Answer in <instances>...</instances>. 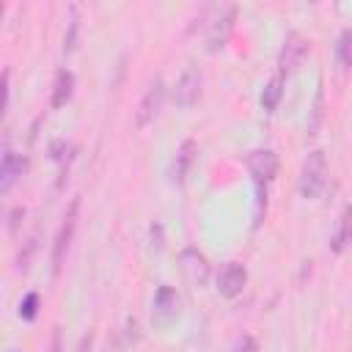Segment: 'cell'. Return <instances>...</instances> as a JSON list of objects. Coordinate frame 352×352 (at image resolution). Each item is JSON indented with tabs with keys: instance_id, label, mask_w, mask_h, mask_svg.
<instances>
[{
	"instance_id": "6da1fadb",
	"label": "cell",
	"mask_w": 352,
	"mask_h": 352,
	"mask_svg": "<svg viewBox=\"0 0 352 352\" xmlns=\"http://www.w3.org/2000/svg\"><path fill=\"white\" fill-rule=\"evenodd\" d=\"M327 184V157L324 151H311L300 170V195L316 198Z\"/></svg>"
},
{
	"instance_id": "7a4b0ae2",
	"label": "cell",
	"mask_w": 352,
	"mask_h": 352,
	"mask_svg": "<svg viewBox=\"0 0 352 352\" xmlns=\"http://www.w3.org/2000/svg\"><path fill=\"white\" fill-rule=\"evenodd\" d=\"M77 212H80V198H72L66 214H63V223L58 228V236H55V248H52V272L58 275L60 267H63V258L69 253V245H72V236H74V228H77Z\"/></svg>"
},
{
	"instance_id": "3957f363",
	"label": "cell",
	"mask_w": 352,
	"mask_h": 352,
	"mask_svg": "<svg viewBox=\"0 0 352 352\" xmlns=\"http://www.w3.org/2000/svg\"><path fill=\"white\" fill-rule=\"evenodd\" d=\"M234 6H217L206 22V50L209 52H217L226 41H228V33L234 28Z\"/></svg>"
},
{
	"instance_id": "277c9868",
	"label": "cell",
	"mask_w": 352,
	"mask_h": 352,
	"mask_svg": "<svg viewBox=\"0 0 352 352\" xmlns=\"http://www.w3.org/2000/svg\"><path fill=\"white\" fill-rule=\"evenodd\" d=\"M179 305L182 302H179L176 289L173 286H160L157 294H154V302H151V322L157 327H170L182 314Z\"/></svg>"
},
{
	"instance_id": "5b68a950",
	"label": "cell",
	"mask_w": 352,
	"mask_h": 352,
	"mask_svg": "<svg viewBox=\"0 0 352 352\" xmlns=\"http://www.w3.org/2000/svg\"><path fill=\"white\" fill-rule=\"evenodd\" d=\"M198 96H201V72H198V66L187 63L173 85V102L179 107H192L198 102Z\"/></svg>"
},
{
	"instance_id": "8992f818",
	"label": "cell",
	"mask_w": 352,
	"mask_h": 352,
	"mask_svg": "<svg viewBox=\"0 0 352 352\" xmlns=\"http://www.w3.org/2000/svg\"><path fill=\"white\" fill-rule=\"evenodd\" d=\"M245 162H248V170H250V176H253L256 187H261V184L272 182V179H275V173H278V154H275V151H270V148L250 151Z\"/></svg>"
},
{
	"instance_id": "52a82bcc",
	"label": "cell",
	"mask_w": 352,
	"mask_h": 352,
	"mask_svg": "<svg viewBox=\"0 0 352 352\" xmlns=\"http://www.w3.org/2000/svg\"><path fill=\"white\" fill-rule=\"evenodd\" d=\"M162 99H165V88H162V80L160 77H154V82L146 88V94H143V99H140V104H138V116H135V124L143 129V126H148L157 116H160V107H162Z\"/></svg>"
},
{
	"instance_id": "ba28073f",
	"label": "cell",
	"mask_w": 352,
	"mask_h": 352,
	"mask_svg": "<svg viewBox=\"0 0 352 352\" xmlns=\"http://www.w3.org/2000/svg\"><path fill=\"white\" fill-rule=\"evenodd\" d=\"M245 280H248V270H245L239 261H228V264H223L220 272H217V292L231 300V297L242 294Z\"/></svg>"
},
{
	"instance_id": "9c48e42d",
	"label": "cell",
	"mask_w": 352,
	"mask_h": 352,
	"mask_svg": "<svg viewBox=\"0 0 352 352\" xmlns=\"http://www.w3.org/2000/svg\"><path fill=\"white\" fill-rule=\"evenodd\" d=\"M308 55V41L300 33H289L280 50V74H292Z\"/></svg>"
},
{
	"instance_id": "30bf717a",
	"label": "cell",
	"mask_w": 352,
	"mask_h": 352,
	"mask_svg": "<svg viewBox=\"0 0 352 352\" xmlns=\"http://www.w3.org/2000/svg\"><path fill=\"white\" fill-rule=\"evenodd\" d=\"M182 272L192 286H204L209 278V264H206L204 253H198L195 248L182 250Z\"/></svg>"
},
{
	"instance_id": "8fae6325",
	"label": "cell",
	"mask_w": 352,
	"mask_h": 352,
	"mask_svg": "<svg viewBox=\"0 0 352 352\" xmlns=\"http://www.w3.org/2000/svg\"><path fill=\"white\" fill-rule=\"evenodd\" d=\"M192 157H195V140H184L173 157V165H170V182L173 184H182L190 165H192Z\"/></svg>"
},
{
	"instance_id": "7c38bea8",
	"label": "cell",
	"mask_w": 352,
	"mask_h": 352,
	"mask_svg": "<svg viewBox=\"0 0 352 352\" xmlns=\"http://www.w3.org/2000/svg\"><path fill=\"white\" fill-rule=\"evenodd\" d=\"M22 170H25V160L19 154H14V151H6L3 154V165H0V190L3 192L11 190L14 182L22 176Z\"/></svg>"
},
{
	"instance_id": "4fadbf2b",
	"label": "cell",
	"mask_w": 352,
	"mask_h": 352,
	"mask_svg": "<svg viewBox=\"0 0 352 352\" xmlns=\"http://www.w3.org/2000/svg\"><path fill=\"white\" fill-rule=\"evenodd\" d=\"M72 94H74V74L69 69H60L55 74V85H52V102H50L52 110H60L72 99Z\"/></svg>"
},
{
	"instance_id": "5bb4252c",
	"label": "cell",
	"mask_w": 352,
	"mask_h": 352,
	"mask_svg": "<svg viewBox=\"0 0 352 352\" xmlns=\"http://www.w3.org/2000/svg\"><path fill=\"white\" fill-rule=\"evenodd\" d=\"M349 242H352V206H344V212L338 217V226H336V234L330 239V248L336 253H341V250H346Z\"/></svg>"
},
{
	"instance_id": "9a60e30c",
	"label": "cell",
	"mask_w": 352,
	"mask_h": 352,
	"mask_svg": "<svg viewBox=\"0 0 352 352\" xmlns=\"http://www.w3.org/2000/svg\"><path fill=\"white\" fill-rule=\"evenodd\" d=\"M280 96H283V74L272 77V80L264 85V91H261V110H264V113H275Z\"/></svg>"
},
{
	"instance_id": "2e32d148",
	"label": "cell",
	"mask_w": 352,
	"mask_h": 352,
	"mask_svg": "<svg viewBox=\"0 0 352 352\" xmlns=\"http://www.w3.org/2000/svg\"><path fill=\"white\" fill-rule=\"evenodd\" d=\"M336 60L341 69H349L352 66V30H341L338 41H336Z\"/></svg>"
},
{
	"instance_id": "e0dca14e",
	"label": "cell",
	"mask_w": 352,
	"mask_h": 352,
	"mask_svg": "<svg viewBox=\"0 0 352 352\" xmlns=\"http://www.w3.org/2000/svg\"><path fill=\"white\" fill-rule=\"evenodd\" d=\"M36 311H38V294L36 292H28L25 300L19 302V316L22 319H36Z\"/></svg>"
},
{
	"instance_id": "ac0fdd59",
	"label": "cell",
	"mask_w": 352,
	"mask_h": 352,
	"mask_svg": "<svg viewBox=\"0 0 352 352\" xmlns=\"http://www.w3.org/2000/svg\"><path fill=\"white\" fill-rule=\"evenodd\" d=\"M74 38H77V11L72 8V22H69V36H66V41H63V50H66V52H72V50H74Z\"/></svg>"
},
{
	"instance_id": "d6986e66",
	"label": "cell",
	"mask_w": 352,
	"mask_h": 352,
	"mask_svg": "<svg viewBox=\"0 0 352 352\" xmlns=\"http://www.w3.org/2000/svg\"><path fill=\"white\" fill-rule=\"evenodd\" d=\"M231 352H256V341L250 338V336H242L236 344H234V349Z\"/></svg>"
},
{
	"instance_id": "ffe728a7",
	"label": "cell",
	"mask_w": 352,
	"mask_h": 352,
	"mask_svg": "<svg viewBox=\"0 0 352 352\" xmlns=\"http://www.w3.org/2000/svg\"><path fill=\"white\" fill-rule=\"evenodd\" d=\"M50 352H60V333L52 336V346H50Z\"/></svg>"
},
{
	"instance_id": "44dd1931",
	"label": "cell",
	"mask_w": 352,
	"mask_h": 352,
	"mask_svg": "<svg viewBox=\"0 0 352 352\" xmlns=\"http://www.w3.org/2000/svg\"><path fill=\"white\" fill-rule=\"evenodd\" d=\"M77 352H91V336L88 338H82V344H80V349Z\"/></svg>"
}]
</instances>
